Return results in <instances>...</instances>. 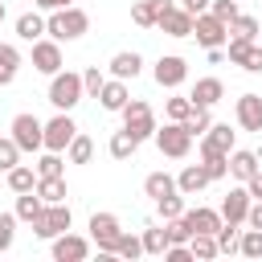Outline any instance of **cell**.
<instances>
[{"mask_svg":"<svg viewBox=\"0 0 262 262\" xmlns=\"http://www.w3.org/2000/svg\"><path fill=\"white\" fill-rule=\"evenodd\" d=\"M86 29H90V16H86L78 4L53 8V12L45 16V37H53V41H78Z\"/></svg>","mask_w":262,"mask_h":262,"instance_id":"1","label":"cell"},{"mask_svg":"<svg viewBox=\"0 0 262 262\" xmlns=\"http://www.w3.org/2000/svg\"><path fill=\"white\" fill-rule=\"evenodd\" d=\"M82 98H86L82 74H74V70H57V74L49 78V102H53L57 111H74Z\"/></svg>","mask_w":262,"mask_h":262,"instance_id":"2","label":"cell"},{"mask_svg":"<svg viewBox=\"0 0 262 262\" xmlns=\"http://www.w3.org/2000/svg\"><path fill=\"white\" fill-rule=\"evenodd\" d=\"M156 147H160V156H168V160H184L188 151H192V131L184 127V123H176V119H168L164 127H156Z\"/></svg>","mask_w":262,"mask_h":262,"instance_id":"3","label":"cell"},{"mask_svg":"<svg viewBox=\"0 0 262 262\" xmlns=\"http://www.w3.org/2000/svg\"><path fill=\"white\" fill-rule=\"evenodd\" d=\"M119 115H123V127H127L139 143H143V139H151V135H156V127H160V123H156V111H151L143 98H131Z\"/></svg>","mask_w":262,"mask_h":262,"instance_id":"4","label":"cell"},{"mask_svg":"<svg viewBox=\"0 0 262 262\" xmlns=\"http://www.w3.org/2000/svg\"><path fill=\"white\" fill-rule=\"evenodd\" d=\"M74 225V213H70V205L66 201H57V205H45V213L33 221V233L41 237V242H53L57 233H66Z\"/></svg>","mask_w":262,"mask_h":262,"instance_id":"5","label":"cell"},{"mask_svg":"<svg viewBox=\"0 0 262 262\" xmlns=\"http://www.w3.org/2000/svg\"><path fill=\"white\" fill-rule=\"evenodd\" d=\"M12 139L20 143V151H45V123L29 111H20L12 119Z\"/></svg>","mask_w":262,"mask_h":262,"instance_id":"6","label":"cell"},{"mask_svg":"<svg viewBox=\"0 0 262 262\" xmlns=\"http://www.w3.org/2000/svg\"><path fill=\"white\" fill-rule=\"evenodd\" d=\"M86 229H90V242L98 246V254H115V246H119V237H123V225H119L115 213H94Z\"/></svg>","mask_w":262,"mask_h":262,"instance_id":"7","label":"cell"},{"mask_svg":"<svg viewBox=\"0 0 262 262\" xmlns=\"http://www.w3.org/2000/svg\"><path fill=\"white\" fill-rule=\"evenodd\" d=\"M192 37H196V45H205V49H225V41H229V25L217 20L213 12H201V16L192 20Z\"/></svg>","mask_w":262,"mask_h":262,"instance_id":"8","label":"cell"},{"mask_svg":"<svg viewBox=\"0 0 262 262\" xmlns=\"http://www.w3.org/2000/svg\"><path fill=\"white\" fill-rule=\"evenodd\" d=\"M225 53H229V61L242 66L246 74H262V45H254V41H246V37H229V41H225Z\"/></svg>","mask_w":262,"mask_h":262,"instance_id":"9","label":"cell"},{"mask_svg":"<svg viewBox=\"0 0 262 262\" xmlns=\"http://www.w3.org/2000/svg\"><path fill=\"white\" fill-rule=\"evenodd\" d=\"M74 135H78V123L70 119V111H57V115L45 123V147H49V151H66Z\"/></svg>","mask_w":262,"mask_h":262,"instance_id":"10","label":"cell"},{"mask_svg":"<svg viewBox=\"0 0 262 262\" xmlns=\"http://www.w3.org/2000/svg\"><path fill=\"white\" fill-rule=\"evenodd\" d=\"M151 74H156V82H160L164 90H176V86H184V78H188V61H184L180 53H164Z\"/></svg>","mask_w":262,"mask_h":262,"instance_id":"11","label":"cell"},{"mask_svg":"<svg viewBox=\"0 0 262 262\" xmlns=\"http://www.w3.org/2000/svg\"><path fill=\"white\" fill-rule=\"evenodd\" d=\"M33 70H41V74H57L61 70V41H53V37H41V41H33Z\"/></svg>","mask_w":262,"mask_h":262,"instance_id":"12","label":"cell"},{"mask_svg":"<svg viewBox=\"0 0 262 262\" xmlns=\"http://www.w3.org/2000/svg\"><path fill=\"white\" fill-rule=\"evenodd\" d=\"M233 135L237 131H229V123H213L205 135H201V156H229L233 151Z\"/></svg>","mask_w":262,"mask_h":262,"instance_id":"13","label":"cell"},{"mask_svg":"<svg viewBox=\"0 0 262 262\" xmlns=\"http://www.w3.org/2000/svg\"><path fill=\"white\" fill-rule=\"evenodd\" d=\"M250 188L246 184H237V188H229L225 192V201H221V217H225V225H246V213H250Z\"/></svg>","mask_w":262,"mask_h":262,"instance_id":"14","label":"cell"},{"mask_svg":"<svg viewBox=\"0 0 262 262\" xmlns=\"http://www.w3.org/2000/svg\"><path fill=\"white\" fill-rule=\"evenodd\" d=\"M233 119H237L242 131H262V94L246 90L237 98V106H233Z\"/></svg>","mask_w":262,"mask_h":262,"instance_id":"15","label":"cell"},{"mask_svg":"<svg viewBox=\"0 0 262 262\" xmlns=\"http://www.w3.org/2000/svg\"><path fill=\"white\" fill-rule=\"evenodd\" d=\"M86 254H90V237H78V233H70V229L53 237V258H57V262H82Z\"/></svg>","mask_w":262,"mask_h":262,"instance_id":"16","label":"cell"},{"mask_svg":"<svg viewBox=\"0 0 262 262\" xmlns=\"http://www.w3.org/2000/svg\"><path fill=\"white\" fill-rule=\"evenodd\" d=\"M172 4H176V0H135V4H131V20H135L139 29H156L160 16H164Z\"/></svg>","mask_w":262,"mask_h":262,"instance_id":"17","label":"cell"},{"mask_svg":"<svg viewBox=\"0 0 262 262\" xmlns=\"http://www.w3.org/2000/svg\"><path fill=\"white\" fill-rule=\"evenodd\" d=\"M192 20H196V16H192L188 8L172 4V8H168V12L160 16V25H156V29H164L168 37H192Z\"/></svg>","mask_w":262,"mask_h":262,"instance_id":"18","label":"cell"},{"mask_svg":"<svg viewBox=\"0 0 262 262\" xmlns=\"http://www.w3.org/2000/svg\"><path fill=\"white\" fill-rule=\"evenodd\" d=\"M188 98H192V106H217L221 98H225V82L221 78H196V86L188 90Z\"/></svg>","mask_w":262,"mask_h":262,"instance_id":"19","label":"cell"},{"mask_svg":"<svg viewBox=\"0 0 262 262\" xmlns=\"http://www.w3.org/2000/svg\"><path fill=\"white\" fill-rule=\"evenodd\" d=\"M184 221L192 225V233H217V229L225 225L221 209H205V205H196V209H184Z\"/></svg>","mask_w":262,"mask_h":262,"instance_id":"20","label":"cell"},{"mask_svg":"<svg viewBox=\"0 0 262 262\" xmlns=\"http://www.w3.org/2000/svg\"><path fill=\"white\" fill-rule=\"evenodd\" d=\"M111 78H123V82H131V78H139V70H143V57L135 53V49H123V53H115L111 57Z\"/></svg>","mask_w":262,"mask_h":262,"instance_id":"21","label":"cell"},{"mask_svg":"<svg viewBox=\"0 0 262 262\" xmlns=\"http://www.w3.org/2000/svg\"><path fill=\"white\" fill-rule=\"evenodd\" d=\"M98 102H102V111H123V106L131 102L127 82H123V78H106V86L98 90Z\"/></svg>","mask_w":262,"mask_h":262,"instance_id":"22","label":"cell"},{"mask_svg":"<svg viewBox=\"0 0 262 262\" xmlns=\"http://www.w3.org/2000/svg\"><path fill=\"white\" fill-rule=\"evenodd\" d=\"M205 184H213V180H209V172H205V164H184V168H180V176H176V188H180L184 196H196Z\"/></svg>","mask_w":262,"mask_h":262,"instance_id":"23","label":"cell"},{"mask_svg":"<svg viewBox=\"0 0 262 262\" xmlns=\"http://www.w3.org/2000/svg\"><path fill=\"white\" fill-rule=\"evenodd\" d=\"M254 172H258V151H242V147H233V151H229V176H233L237 184H246Z\"/></svg>","mask_w":262,"mask_h":262,"instance_id":"24","label":"cell"},{"mask_svg":"<svg viewBox=\"0 0 262 262\" xmlns=\"http://www.w3.org/2000/svg\"><path fill=\"white\" fill-rule=\"evenodd\" d=\"M16 37L29 41V45L41 41V37H45V16H41V12H20V16H16Z\"/></svg>","mask_w":262,"mask_h":262,"instance_id":"25","label":"cell"},{"mask_svg":"<svg viewBox=\"0 0 262 262\" xmlns=\"http://www.w3.org/2000/svg\"><path fill=\"white\" fill-rule=\"evenodd\" d=\"M106 151H111V160H131L135 151H139V139L123 127V131H115L111 135V143H106Z\"/></svg>","mask_w":262,"mask_h":262,"instance_id":"26","label":"cell"},{"mask_svg":"<svg viewBox=\"0 0 262 262\" xmlns=\"http://www.w3.org/2000/svg\"><path fill=\"white\" fill-rule=\"evenodd\" d=\"M12 213H16L20 221H29V225H33V221L45 213V201L37 196V188H33V192H16V209H12Z\"/></svg>","mask_w":262,"mask_h":262,"instance_id":"27","label":"cell"},{"mask_svg":"<svg viewBox=\"0 0 262 262\" xmlns=\"http://www.w3.org/2000/svg\"><path fill=\"white\" fill-rule=\"evenodd\" d=\"M143 192H147L151 201H160V196H168V192H180V188H176V176H168V172H147V180H143Z\"/></svg>","mask_w":262,"mask_h":262,"instance_id":"28","label":"cell"},{"mask_svg":"<svg viewBox=\"0 0 262 262\" xmlns=\"http://www.w3.org/2000/svg\"><path fill=\"white\" fill-rule=\"evenodd\" d=\"M37 196H41L45 205L66 201V176H37Z\"/></svg>","mask_w":262,"mask_h":262,"instance_id":"29","label":"cell"},{"mask_svg":"<svg viewBox=\"0 0 262 262\" xmlns=\"http://www.w3.org/2000/svg\"><path fill=\"white\" fill-rule=\"evenodd\" d=\"M8 188H12V192H33V188H37V168H29V164L8 168Z\"/></svg>","mask_w":262,"mask_h":262,"instance_id":"30","label":"cell"},{"mask_svg":"<svg viewBox=\"0 0 262 262\" xmlns=\"http://www.w3.org/2000/svg\"><path fill=\"white\" fill-rule=\"evenodd\" d=\"M168 250V225H147L143 229V254H160Z\"/></svg>","mask_w":262,"mask_h":262,"instance_id":"31","label":"cell"},{"mask_svg":"<svg viewBox=\"0 0 262 262\" xmlns=\"http://www.w3.org/2000/svg\"><path fill=\"white\" fill-rule=\"evenodd\" d=\"M188 250H192V258H201V262H209V258L221 254V250H217V233H192Z\"/></svg>","mask_w":262,"mask_h":262,"instance_id":"32","label":"cell"},{"mask_svg":"<svg viewBox=\"0 0 262 262\" xmlns=\"http://www.w3.org/2000/svg\"><path fill=\"white\" fill-rule=\"evenodd\" d=\"M66 156H70V164H90V156H94V143H90V135H74L70 139V147H66Z\"/></svg>","mask_w":262,"mask_h":262,"instance_id":"33","label":"cell"},{"mask_svg":"<svg viewBox=\"0 0 262 262\" xmlns=\"http://www.w3.org/2000/svg\"><path fill=\"white\" fill-rule=\"evenodd\" d=\"M33 168H37V176H66V160H61V151H49V147H45V156H41Z\"/></svg>","mask_w":262,"mask_h":262,"instance_id":"34","label":"cell"},{"mask_svg":"<svg viewBox=\"0 0 262 262\" xmlns=\"http://www.w3.org/2000/svg\"><path fill=\"white\" fill-rule=\"evenodd\" d=\"M156 213H160L164 221H176V217L184 213V192H168V196H160V201H156Z\"/></svg>","mask_w":262,"mask_h":262,"instance_id":"35","label":"cell"},{"mask_svg":"<svg viewBox=\"0 0 262 262\" xmlns=\"http://www.w3.org/2000/svg\"><path fill=\"white\" fill-rule=\"evenodd\" d=\"M237 254L242 258H262V229H242V242H237Z\"/></svg>","mask_w":262,"mask_h":262,"instance_id":"36","label":"cell"},{"mask_svg":"<svg viewBox=\"0 0 262 262\" xmlns=\"http://www.w3.org/2000/svg\"><path fill=\"white\" fill-rule=\"evenodd\" d=\"M184 127L192 131V139H201V135L213 127V115H209V106H192V115L184 119Z\"/></svg>","mask_w":262,"mask_h":262,"instance_id":"37","label":"cell"},{"mask_svg":"<svg viewBox=\"0 0 262 262\" xmlns=\"http://www.w3.org/2000/svg\"><path fill=\"white\" fill-rule=\"evenodd\" d=\"M164 225H168V246H188L192 242V225L184 221V213L176 221H164Z\"/></svg>","mask_w":262,"mask_h":262,"instance_id":"38","label":"cell"},{"mask_svg":"<svg viewBox=\"0 0 262 262\" xmlns=\"http://www.w3.org/2000/svg\"><path fill=\"white\" fill-rule=\"evenodd\" d=\"M16 213H0V254H8L12 250V242H16Z\"/></svg>","mask_w":262,"mask_h":262,"instance_id":"39","label":"cell"},{"mask_svg":"<svg viewBox=\"0 0 262 262\" xmlns=\"http://www.w3.org/2000/svg\"><path fill=\"white\" fill-rule=\"evenodd\" d=\"M164 111H168V119H176V123H184V119L192 115V98H188V94H172Z\"/></svg>","mask_w":262,"mask_h":262,"instance_id":"40","label":"cell"},{"mask_svg":"<svg viewBox=\"0 0 262 262\" xmlns=\"http://www.w3.org/2000/svg\"><path fill=\"white\" fill-rule=\"evenodd\" d=\"M115 254H119V258H127V262H135V258L143 254V237L123 233V237H119V246H115Z\"/></svg>","mask_w":262,"mask_h":262,"instance_id":"41","label":"cell"},{"mask_svg":"<svg viewBox=\"0 0 262 262\" xmlns=\"http://www.w3.org/2000/svg\"><path fill=\"white\" fill-rule=\"evenodd\" d=\"M16 164H20V143L8 135V139H0V172H8Z\"/></svg>","mask_w":262,"mask_h":262,"instance_id":"42","label":"cell"},{"mask_svg":"<svg viewBox=\"0 0 262 262\" xmlns=\"http://www.w3.org/2000/svg\"><path fill=\"white\" fill-rule=\"evenodd\" d=\"M229 37H246V41H254V37H258V20L237 12V16H233V25H229Z\"/></svg>","mask_w":262,"mask_h":262,"instance_id":"43","label":"cell"},{"mask_svg":"<svg viewBox=\"0 0 262 262\" xmlns=\"http://www.w3.org/2000/svg\"><path fill=\"white\" fill-rule=\"evenodd\" d=\"M201 164H205L209 180H225L229 176V156H201Z\"/></svg>","mask_w":262,"mask_h":262,"instance_id":"44","label":"cell"},{"mask_svg":"<svg viewBox=\"0 0 262 262\" xmlns=\"http://www.w3.org/2000/svg\"><path fill=\"white\" fill-rule=\"evenodd\" d=\"M237 242H242L237 225H221V229H217V250H221V254H237Z\"/></svg>","mask_w":262,"mask_h":262,"instance_id":"45","label":"cell"},{"mask_svg":"<svg viewBox=\"0 0 262 262\" xmlns=\"http://www.w3.org/2000/svg\"><path fill=\"white\" fill-rule=\"evenodd\" d=\"M82 86H86V94H90V98H98V90L106 86V74H102L98 66H90V70L82 74Z\"/></svg>","mask_w":262,"mask_h":262,"instance_id":"46","label":"cell"},{"mask_svg":"<svg viewBox=\"0 0 262 262\" xmlns=\"http://www.w3.org/2000/svg\"><path fill=\"white\" fill-rule=\"evenodd\" d=\"M209 12H213L217 20H225V25H233V16H237V0H213Z\"/></svg>","mask_w":262,"mask_h":262,"instance_id":"47","label":"cell"},{"mask_svg":"<svg viewBox=\"0 0 262 262\" xmlns=\"http://www.w3.org/2000/svg\"><path fill=\"white\" fill-rule=\"evenodd\" d=\"M16 66H20V49L8 45V41H0V70H12L16 74Z\"/></svg>","mask_w":262,"mask_h":262,"instance_id":"48","label":"cell"},{"mask_svg":"<svg viewBox=\"0 0 262 262\" xmlns=\"http://www.w3.org/2000/svg\"><path fill=\"white\" fill-rule=\"evenodd\" d=\"M164 262H192V250L188 246H168L164 250Z\"/></svg>","mask_w":262,"mask_h":262,"instance_id":"49","label":"cell"},{"mask_svg":"<svg viewBox=\"0 0 262 262\" xmlns=\"http://www.w3.org/2000/svg\"><path fill=\"white\" fill-rule=\"evenodd\" d=\"M246 225L262 229V201H250V213H246Z\"/></svg>","mask_w":262,"mask_h":262,"instance_id":"50","label":"cell"},{"mask_svg":"<svg viewBox=\"0 0 262 262\" xmlns=\"http://www.w3.org/2000/svg\"><path fill=\"white\" fill-rule=\"evenodd\" d=\"M246 188H250V196H254V201H262V168H258V172L246 180Z\"/></svg>","mask_w":262,"mask_h":262,"instance_id":"51","label":"cell"},{"mask_svg":"<svg viewBox=\"0 0 262 262\" xmlns=\"http://www.w3.org/2000/svg\"><path fill=\"white\" fill-rule=\"evenodd\" d=\"M209 4H213V0H180V8H188L192 16H201V12H209Z\"/></svg>","mask_w":262,"mask_h":262,"instance_id":"52","label":"cell"},{"mask_svg":"<svg viewBox=\"0 0 262 262\" xmlns=\"http://www.w3.org/2000/svg\"><path fill=\"white\" fill-rule=\"evenodd\" d=\"M41 12H53V8H66V4H74V0H33Z\"/></svg>","mask_w":262,"mask_h":262,"instance_id":"53","label":"cell"},{"mask_svg":"<svg viewBox=\"0 0 262 262\" xmlns=\"http://www.w3.org/2000/svg\"><path fill=\"white\" fill-rule=\"evenodd\" d=\"M12 78H16L12 70H0V86H12Z\"/></svg>","mask_w":262,"mask_h":262,"instance_id":"54","label":"cell"},{"mask_svg":"<svg viewBox=\"0 0 262 262\" xmlns=\"http://www.w3.org/2000/svg\"><path fill=\"white\" fill-rule=\"evenodd\" d=\"M0 25H4V0H0Z\"/></svg>","mask_w":262,"mask_h":262,"instance_id":"55","label":"cell"}]
</instances>
